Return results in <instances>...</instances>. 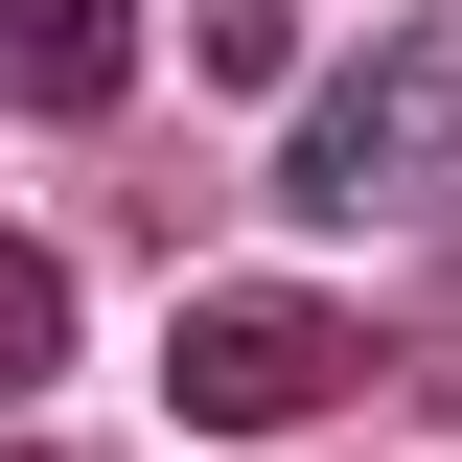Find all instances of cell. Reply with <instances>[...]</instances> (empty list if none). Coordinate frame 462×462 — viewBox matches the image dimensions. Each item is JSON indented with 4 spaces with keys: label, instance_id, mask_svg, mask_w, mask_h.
<instances>
[{
    "label": "cell",
    "instance_id": "obj_4",
    "mask_svg": "<svg viewBox=\"0 0 462 462\" xmlns=\"http://www.w3.org/2000/svg\"><path fill=\"white\" fill-rule=\"evenodd\" d=\"M47 370H69V278L0 231V393H47Z\"/></svg>",
    "mask_w": 462,
    "mask_h": 462
},
{
    "label": "cell",
    "instance_id": "obj_6",
    "mask_svg": "<svg viewBox=\"0 0 462 462\" xmlns=\"http://www.w3.org/2000/svg\"><path fill=\"white\" fill-rule=\"evenodd\" d=\"M439 278H462V231H439Z\"/></svg>",
    "mask_w": 462,
    "mask_h": 462
},
{
    "label": "cell",
    "instance_id": "obj_1",
    "mask_svg": "<svg viewBox=\"0 0 462 462\" xmlns=\"http://www.w3.org/2000/svg\"><path fill=\"white\" fill-rule=\"evenodd\" d=\"M439 162H462V47H439V23H393L370 69H324V93H300L278 208H300V231H370V208H416Z\"/></svg>",
    "mask_w": 462,
    "mask_h": 462
},
{
    "label": "cell",
    "instance_id": "obj_2",
    "mask_svg": "<svg viewBox=\"0 0 462 462\" xmlns=\"http://www.w3.org/2000/svg\"><path fill=\"white\" fill-rule=\"evenodd\" d=\"M346 370H370V346H346L324 300H185L162 324V416L185 439H278V416H324Z\"/></svg>",
    "mask_w": 462,
    "mask_h": 462
},
{
    "label": "cell",
    "instance_id": "obj_5",
    "mask_svg": "<svg viewBox=\"0 0 462 462\" xmlns=\"http://www.w3.org/2000/svg\"><path fill=\"white\" fill-rule=\"evenodd\" d=\"M185 69H231V93H278V69H300V23H278V0H185Z\"/></svg>",
    "mask_w": 462,
    "mask_h": 462
},
{
    "label": "cell",
    "instance_id": "obj_7",
    "mask_svg": "<svg viewBox=\"0 0 462 462\" xmlns=\"http://www.w3.org/2000/svg\"><path fill=\"white\" fill-rule=\"evenodd\" d=\"M0 462H23V439H0Z\"/></svg>",
    "mask_w": 462,
    "mask_h": 462
},
{
    "label": "cell",
    "instance_id": "obj_3",
    "mask_svg": "<svg viewBox=\"0 0 462 462\" xmlns=\"http://www.w3.org/2000/svg\"><path fill=\"white\" fill-rule=\"evenodd\" d=\"M0 93L23 116H116L139 93V0H0Z\"/></svg>",
    "mask_w": 462,
    "mask_h": 462
}]
</instances>
